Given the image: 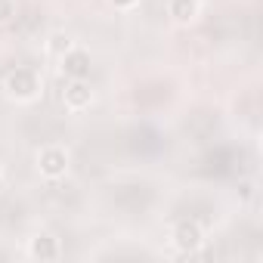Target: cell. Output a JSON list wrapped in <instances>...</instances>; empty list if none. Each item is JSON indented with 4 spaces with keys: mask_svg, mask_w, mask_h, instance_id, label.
I'll return each mask as SVG.
<instances>
[{
    "mask_svg": "<svg viewBox=\"0 0 263 263\" xmlns=\"http://www.w3.org/2000/svg\"><path fill=\"white\" fill-rule=\"evenodd\" d=\"M0 90H4V96L16 105H31L41 99L44 93V78L37 68L31 65H16L13 71L4 74V81H0Z\"/></svg>",
    "mask_w": 263,
    "mask_h": 263,
    "instance_id": "obj_1",
    "label": "cell"
},
{
    "mask_svg": "<svg viewBox=\"0 0 263 263\" xmlns=\"http://www.w3.org/2000/svg\"><path fill=\"white\" fill-rule=\"evenodd\" d=\"M78 47V41L68 34V31H50L47 34V41H44V53L53 59V62H59L65 53H71Z\"/></svg>",
    "mask_w": 263,
    "mask_h": 263,
    "instance_id": "obj_8",
    "label": "cell"
},
{
    "mask_svg": "<svg viewBox=\"0 0 263 263\" xmlns=\"http://www.w3.org/2000/svg\"><path fill=\"white\" fill-rule=\"evenodd\" d=\"M96 93H93V84L90 78H65V87H62V105L65 111L71 115H81L93 105Z\"/></svg>",
    "mask_w": 263,
    "mask_h": 263,
    "instance_id": "obj_4",
    "label": "cell"
},
{
    "mask_svg": "<svg viewBox=\"0 0 263 263\" xmlns=\"http://www.w3.org/2000/svg\"><path fill=\"white\" fill-rule=\"evenodd\" d=\"M167 16H171L174 25L189 28L201 16V0H167Z\"/></svg>",
    "mask_w": 263,
    "mask_h": 263,
    "instance_id": "obj_6",
    "label": "cell"
},
{
    "mask_svg": "<svg viewBox=\"0 0 263 263\" xmlns=\"http://www.w3.org/2000/svg\"><path fill=\"white\" fill-rule=\"evenodd\" d=\"M59 68H62L65 78H90V53L74 47L71 53H65L59 59Z\"/></svg>",
    "mask_w": 263,
    "mask_h": 263,
    "instance_id": "obj_7",
    "label": "cell"
},
{
    "mask_svg": "<svg viewBox=\"0 0 263 263\" xmlns=\"http://www.w3.org/2000/svg\"><path fill=\"white\" fill-rule=\"evenodd\" d=\"M34 167H37V174L44 180L56 183V180L68 177V171H71V152L62 143H47V146H41V152L34 158Z\"/></svg>",
    "mask_w": 263,
    "mask_h": 263,
    "instance_id": "obj_2",
    "label": "cell"
},
{
    "mask_svg": "<svg viewBox=\"0 0 263 263\" xmlns=\"http://www.w3.org/2000/svg\"><path fill=\"white\" fill-rule=\"evenodd\" d=\"M108 4H111L115 10H121V13H130V10L140 7V0H108Z\"/></svg>",
    "mask_w": 263,
    "mask_h": 263,
    "instance_id": "obj_10",
    "label": "cell"
},
{
    "mask_svg": "<svg viewBox=\"0 0 263 263\" xmlns=\"http://www.w3.org/2000/svg\"><path fill=\"white\" fill-rule=\"evenodd\" d=\"M171 245H174L177 254L192 257V254H198V251L208 245V232H204V226H201L198 220L183 217V220H177V223L171 226Z\"/></svg>",
    "mask_w": 263,
    "mask_h": 263,
    "instance_id": "obj_3",
    "label": "cell"
},
{
    "mask_svg": "<svg viewBox=\"0 0 263 263\" xmlns=\"http://www.w3.org/2000/svg\"><path fill=\"white\" fill-rule=\"evenodd\" d=\"M19 13V0H0V25H10Z\"/></svg>",
    "mask_w": 263,
    "mask_h": 263,
    "instance_id": "obj_9",
    "label": "cell"
},
{
    "mask_svg": "<svg viewBox=\"0 0 263 263\" xmlns=\"http://www.w3.org/2000/svg\"><path fill=\"white\" fill-rule=\"evenodd\" d=\"M25 257L37 260V263H56L62 257V241L53 232H34L25 241Z\"/></svg>",
    "mask_w": 263,
    "mask_h": 263,
    "instance_id": "obj_5",
    "label": "cell"
},
{
    "mask_svg": "<svg viewBox=\"0 0 263 263\" xmlns=\"http://www.w3.org/2000/svg\"><path fill=\"white\" fill-rule=\"evenodd\" d=\"M4 174H7V171H4V161H0V183H4Z\"/></svg>",
    "mask_w": 263,
    "mask_h": 263,
    "instance_id": "obj_11",
    "label": "cell"
}]
</instances>
